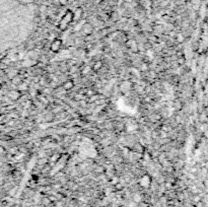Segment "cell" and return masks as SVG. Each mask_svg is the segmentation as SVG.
<instances>
[{
    "mask_svg": "<svg viewBox=\"0 0 208 207\" xmlns=\"http://www.w3.org/2000/svg\"><path fill=\"white\" fill-rule=\"evenodd\" d=\"M72 22H73V12H71L70 10H68L65 12L63 17L61 18V21L58 25V29L60 30H65Z\"/></svg>",
    "mask_w": 208,
    "mask_h": 207,
    "instance_id": "1",
    "label": "cell"
},
{
    "mask_svg": "<svg viewBox=\"0 0 208 207\" xmlns=\"http://www.w3.org/2000/svg\"><path fill=\"white\" fill-rule=\"evenodd\" d=\"M62 44L63 42L61 39H55L50 45V51L53 53H58L62 48Z\"/></svg>",
    "mask_w": 208,
    "mask_h": 207,
    "instance_id": "2",
    "label": "cell"
},
{
    "mask_svg": "<svg viewBox=\"0 0 208 207\" xmlns=\"http://www.w3.org/2000/svg\"><path fill=\"white\" fill-rule=\"evenodd\" d=\"M80 30H82V34L84 36H90V34H91L92 32H94V28H92V25L90 24H88V22L83 24L81 25V28H80Z\"/></svg>",
    "mask_w": 208,
    "mask_h": 207,
    "instance_id": "3",
    "label": "cell"
},
{
    "mask_svg": "<svg viewBox=\"0 0 208 207\" xmlns=\"http://www.w3.org/2000/svg\"><path fill=\"white\" fill-rule=\"evenodd\" d=\"M139 184H140V186L147 188V187H149L150 184H151V178H150L148 175L142 176L139 180Z\"/></svg>",
    "mask_w": 208,
    "mask_h": 207,
    "instance_id": "4",
    "label": "cell"
},
{
    "mask_svg": "<svg viewBox=\"0 0 208 207\" xmlns=\"http://www.w3.org/2000/svg\"><path fill=\"white\" fill-rule=\"evenodd\" d=\"M81 15H82V10L80 8H77L73 12V22L78 21L81 18Z\"/></svg>",
    "mask_w": 208,
    "mask_h": 207,
    "instance_id": "5",
    "label": "cell"
},
{
    "mask_svg": "<svg viewBox=\"0 0 208 207\" xmlns=\"http://www.w3.org/2000/svg\"><path fill=\"white\" fill-rule=\"evenodd\" d=\"M8 97L11 99H13V101H15V99H18L21 98V93L18 90H11V91H9V94H8Z\"/></svg>",
    "mask_w": 208,
    "mask_h": 207,
    "instance_id": "6",
    "label": "cell"
},
{
    "mask_svg": "<svg viewBox=\"0 0 208 207\" xmlns=\"http://www.w3.org/2000/svg\"><path fill=\"white\" fill-rule=\"evenodd\" d=\"M73 86H74V82H73L72 80H67V81H65L64 84H63L64 90H71Z\"/></svg>",
    "mask_w": 208,
    "mask_h": 207,
    "instance_id": "7",
    "label": "cell"
},
{
    "mask_svg": "<svg viewBox=\"0 0 208 207\" xmlns=\"http://www.w3.org/2000/svg\"><path fill=\"white\" fill-rule=\"evenodd\" d=\"M103 67V63L101 62V61H98V62H95V65L94 66H92L91 68L94 69L95 71H98V70H99V69H101Z\"/></svg>",
    "mask_w": 208,
    "mask_h": 207,
    "instance_id": "8",
    "label": "cell"
},
{
    "mask_svg": "<svg viewBox=\"0 0 208 207\" xmlns=\"http://www.w3.org/2000/svg\"><path fill=\"white\" fill-rule=\"evenodd\" d=\"M140 201H141V196H140V195L136 194L135 196H134V202L138 203V202H140Z\"/></svg>",
    "mask_w": 208,
    "mask_h": 207,
    "instance_id": "9",
    "label": "cell"
},
{
    "mask_svg": "<svg viewBox=\"0 0 208 207\" xmlns=\"http://www.w3.org/2000/svg\"><path fill=\"white\" fill-rule=\"evenodd\" d=\"M67 1H68V0H59V2H60V3H61V4H62V5L66 4V3H67Z\"/></svg>",
    "mask_w": 208,
    "mask_h": 207,
    "instance_id": "10",
    "label": "cell"
}]
</instances>
